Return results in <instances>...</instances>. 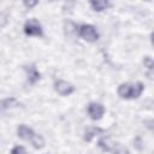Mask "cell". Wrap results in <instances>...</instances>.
<instances>
[{"mask_svg": "<svg viewBox=\"0 0 154 154\" xmlns=\"http://www.w3.org/2000/svg\"><path fill=\"white\" fill-rule=\"evenodd\" d=\"M144 87L143 83L141 82H136V83H122L118 87V95L122 99H137L140 97V95L142 94Z\"/></svg>", "mask_w": 154, "mask_h": 154, "instance_id": "6da1fadb", "label": "cell"}, {"mask_svg": "<svg viewBox=\"0 0 154 154\" xmlns=\"http://www.w3.org/2000/svg\"><path fill=\"white\" fill-rule=\"evenodd\" d=\"M79 36L88 41V42H95L99 40V32L96 31L95 26L91 24H83L79 26Z\"/></svg>", "mask_w": 154, "mask_h": 154, "instance_id": "7a4b0ae2", "label": "cell"}, {"mask_svg": "<svg viewBox=\"0 0 154 154\" xmlns=\"http://www.w3.org/2000/svg\"><path fill=\"white\" fill-rule=\"evenodd\" d=\"M24 32L29 36H42V26L35 18L29 19L24 25Z\"/></svg>", "mask_w": 154, "mask_h": 154, "instance_id": "3957f363", "label": "cell"}, {"mask_svg": "<svg viewBox=\"0 0 154 154\" xmlns=\"http://www.w3.org/2000/svg\"><path fill=\"white\" fill-rule=\"evenodd\" d=\"M54 89L58 94H60L61 96H67L70 94H72L75 91V87L66 82V81H63V79H59V81H55L54 83Z\"/></svg>", "mask_w": 154, "mask_h": 154, "instance_id": "277c9868", "label": "cell"}, {"mask_svg": "<svg viewBox=\"0 0 154 154\" xmlns=\"http://www.w3.org/2000/svg\"><path fill=\"white\" fill-rule=\"evenodd\" d=\"M105 113V107L99 102H90L88 105V114L93 120H99Z\"/></svg>", "mask_w": 154, "mask_h": 154, "instance_id": "5b68a950", "label": "cell"}, {"mask_svg": "<svg viewBox=\"0 0 154 154\" xmlns=\"http://www.w3.org/2000/svg\"><path fill=\"white\" fill-rule=\"evenodd\" d=\"M24 70L26 71V76H28V81L30 84H35L40 78H41V73L36 70L35 65H29V66H24Z\"/></svg>", "mask_w": 154, "mask_h": 154, "instance_id": "8992f818", "label": "cell"}, {"mask_svg": "<svg viewBox=\"0 0 154 154\" xmlns=\"http://www.w3.org/2000/svg\"><path fill=\"white\" fill-rule=\"evenodd\" d=\"M17 135H18V137H20L24 141H30L35 134H34L32 129H30L29 126H26L25 124H20L17 128Z\"/></svg>", "mask_w": 154, "mask_h": 154, "instance_id": "52a82bcc", "label": "cell"}, {"mask_svg": "<svg viewBox=\"0 0 154 154\" xmlns=\"http://www.w3.org/2000/svg\"><path fill=\"white\" fill-rule=\"evenodd\" d=\"M97 144H99V147L103 150V152H113V149L116 148V144L117 143H114L109 137H101L100 140H99V142H97Z\"/></svg>", "mask_w": 154, "mask_h": 154, "instance_id": "ba28073f", "label": "cell"}, {"mask_svg": "<svg viewBox=\"0 0 154 154\" xmlns=\"http://www.w3.org/2000/svg\"><path fill=\"white\" fill-rule=\"evenodd\" d=\"M143 65L146 67V75L149 79L154 81V60L150 57L143 58Z\"/></svg>", "mask_w": 154, "mask_h": 154, "instance_id": "9c48e42d", "label": "cell"}, {"mask_svg": "<svg viewBox=\"0 0 154 154\" xmlns=\"http://www.w3.org/2000/svg\"><path fill=\"white\" fill-rule=\"evenodd\" d=\"M101 132H103V130H102L101 128L88 126V128L85 129V131H84V141L90 142V141L94 138V136H96L97 134H101Z\"/></svg>", "mask_w": 154, "mask_h": 154, "instance_id": "30bf717a", "label": "cell"}, {"mask_svg": "<svg viewBox=\"0 0 154 154\" xmlns=\"http://www.w3.org/2000/svg\"><path fill=\"white\" fill-rule=\"evenodd\" d=\"M90 6L93 7L94 11H96V12H101V11L106 10L107 7H109L111 4H109L108 1H106V0H96V1L93 0V1H90Z\"/></svg>", "mask_w": 154, "mask_h": 154, "instance_id": "8fae6325", "label": "cell"}, {"mask_svg": "<svg viewBox=\"0 0 154 154\" xmlns=\"http://www.w3.org/2000/svg\"><path fill=\"white\" fill-rule=\"evenodd\" d=\"M64 28H65V34L66 36H75L77 32H79V29L77 28V25L70 20L64 23Z\"/></svg>", "mask_w": 154, "mask_h": 154, "instance_id": "7c38bea8", "label": "cell"}, {"mask_svg": "<svg viewBox=\"0 0 154 154\" xmlns=\"http://www.w3.org/2000/svg\"><path fill=\"white\" fill-rule=\"evenodd\" d=\"M2 109H8V108H13V107H19L22 106L20 102H18L14 97H8V99H5L2 100Z\"/></svg>", "mask_w": 154, "mask_h": 154, "instance_id": "4fadbf2b", "label": "cell"}, {"mask_svg": "<svg viewBox=\"0 0 154 154\" xmlns=\"http://www.w3.org/2000/svg\"><path fill=\"white\" fill-rule=\"evenodd\" d=\"M30 142L32 143L34 148H36V149H41V148L45 147V140H43V137H42L41 135L35 134V135L32 136V138L30 140Z\"/></svg>", "mask_w": 154, "mask_h": 154, "instance_id": "5bb4252c", "label": "cell"}, {"mask_svg": "<svg viewBox=\"0 0 154 154\" xmlns=\"http://www.w3.org/2000/svg\"><path fill=\"white\" fill-rule=\"evenodd\" d=\"M112 153H113V154H129V150H128V148H125V147L122 146L120 143H117V144H116V148L113 149Z\"/></svg>", "mask_w": 154, "mask_h": 154, "instance_id": "9a60e30c", "label": "cell"}, {"mask_svg": "<svg viewBox=\"0 0 154 154\" xmlns=\"http://www.w3.org/2000/svg\"><path fill=\"white\" fill-rule=\"evenodd\" d=\"M11 154H28V153H26V150H25L24 147H22V146H16V147L12 148Z\"/></svg>", "mask_w": 154, "mask_h": 154, "instance_id": "2e32d148", "label": "cell"}, {"mask_svg": "<svg viewBox=\"0 0 154 154\" xmlns=\"http://www.w3.org/2000/svg\"><path fill=\"white\" fill-rule=\"evenodd\" d=\"M144 125H146L147 129L154 131V119H147V120H144Z\"/></svg>", "mask_w": 154, "mask_h": 154, "instance_id": "e0dca14e", "label": "cell"}, {"mask_svg": "<svg viewBox=\"0 0 154 154\" xmlns=\"http://www.w3.org/2000/svg\"><path fill=\"white\" fill-rule=\"evenodd\" d=\"M24 5L30 8V7H34L35 5H37V1H24Z\"/></svg>", "mask_w": 154, "mask_h": 154, "instance_id": "ac0fdd59", "label": "cell"}, {"mask_svg": "<svg viewBox=\"0 0 154 154\" xmlns=\"http://www.w3.org/2000/svg\"><path fill=\"white\" fill-rule=\"evenodd\" d=\"M152 42H153V45H154V31L152 32Z\"/></svg>", "mask_w": 154, "mask_h": 154, "instance_id": "d6986e66", "label": "cell"}]
</instances>
